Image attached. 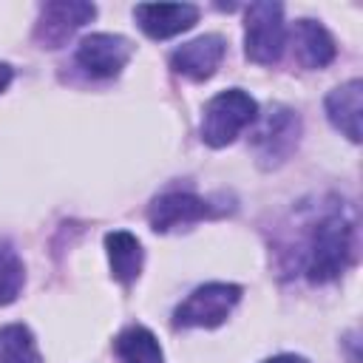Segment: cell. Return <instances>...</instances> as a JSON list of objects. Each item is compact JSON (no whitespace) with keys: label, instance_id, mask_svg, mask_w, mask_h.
Instances as JSON below:
<instances>
[{"label":"cell","instance_id":"30bf717a","mask_svg":"<svg viewBox=\"0 0 363 363\" xmlns=\"http://www.w3.org/2000/svg\"><path fill=\"white\" fill-rule=\"evenodd\" d=\"M139 28L153 40H167L187 31L199 20V9L190 3H142L133 9Z\"/></svg>","mask_w":363,"mask_h":363},{"label":"cell","instance_id":"5bb4252c","mask_svg":"<svg viewBox=\"0 0 363 363\" xmlns=\"http://www.w3.org/2000/svg\"><path fill=\"white\" fill-rule=\"evenodd\" d=\"M113 352L119 363H162L164 360L156 335L145 326H128L125 332H119L113 340Z\"/></svg>","mask_w":363,"mask_h":363},{"label":"cell","instance_id":"2e32d148","mask_svg":"<svg viewBox=\"0 0 363 363\" xmlns=\"http://www.w3.org/2000/svg\"><path fill=\"white\" fill-rule=\"evenodd\" d=\"M23 281H26V269L20 255L9 244H0V306L11 303L20 295Z\"/></svg>","mask_w":363,"mask_h":363},{"label":"cell","instance_id":"ba28073f","mask_svg":"<svg viewBox=\"0 0 363 363\" xmlns=\"http://www.w3.org/2000/svg\"><path fill=\"white\" fill-rule=\"evenodd\" d=\"M133 54L130 40L119 34H88L77 45V62L91 77H116Z\"/></svg>","mask_w":363,"mask_h":363},{"label":"cell","instance_id":"8fae6325","mask_svg":"<svg viewBox=\"0 0 363 363\" xmlns=\"http://www.w3.org/2000/svg\"><path fill=\"white\" fill-rule=\"evenodd\" d=\"M360 111H363V82L360 79H349V82L337 85L335 91H329L326 116L352 142H360Z\"/></svg>","mask_w":363,"mask_h":363},{"label":"cell","instance_id":"4fadbf2b","mask_svg":"<svg viewBox=\"0 0 363 363\" xmlns=\"http://www.w3.org/2000/svg\"><path fill=\"white\" fill-rule=\"evenodd\" d=\"M295 51L306 68H326L335 60V40L320 23L298 20L295 23Z\"/></svg>","mask_w":363,"mask_h":363},{"label":"cell","instance_id":"7c38bea8","mask_svg":"<svg viewBox=\"0 0 363 363\" xmlns=\"http://www.w3.org/2000/svg\"><path fill=\"white\" fill-rule=\"evenodd\" d=\"M105 250H108V261H111V272L119 284H133L142 272V244L133 233L128 230H113L105 235Z\"/></svg>","mask_w":363,"mask_h":363},{"label":"cell","instance_id":"52a82bcc","mask_svg":"<svg viewBox=\"0 0 363 363\" xmlns=\"http://www.w3.org/2000/svg\"><path fill=\"white\" fill-rule=\"evenodd\" d=\"M96 14L94 3H79V0H62V3H45L34 40L43 48H60L77 28H82L85 23H91Z\"/></svg>","mask_w":363,"mask_h":363},{"label":"cell","instance_id":"5b68a950","mask_svg":"<svg viewBox=\"0 0 363 363\" xmlns=\"http://www.w3.org/2000/svg\"><path fill=\"white\" fill-rule=\"evenodd\" d=\"M238 301H241V286L224 284V281L204 284V286L193 289L176 306L173 326H179V329H190V326L213 329V326H218V323L227 320V315L235 309Z\"/></svg>","mask_w":363,"mask_h":363},{"label":"cell","instance_id":"6da1fadb","mask_svg":"<svg viewBox=\"0 0 363 363\" xmlns=\"http://www.w3.org/2000/svg\"><path fill=\"white\" fill-rule=\"evenodd\" d=\"M354 252V221L343 210H329L312 233L309 255H306V275L312 284L335 281L346 272Z\"/></svg>","mask_w":363,"mask_h":363},{"label":"cell","instance_id":"9c48e42d","mask_svg":"<svg viewBox=\"0 0 363 363\" xmlns=\"http://www.w3.org/2000/svg\"><path fill=\"white\" fill-rule=\"evenodd\" d=\"M224 51H227V43L221 34H201L170 54V68L201 82L216 74V68L224 60Z\"/></svg>","mask_w":363,"mask_h":363},{"label":"cell","instance_id":"3957f363","mask_svg":"<svg viewBox=\"0 0 363 363\" xmlns=\"http://www.w3.org/2000/svg\"><path fill=\"white\" fill-rule=\"evenodd\" d=\"M286 45L284 6L281 3H250L244 17V51L258 65H272L281 60Z\"/></svg>","mask_w":363,"mask_h":363},{"label":"cell","instance_id":"277c9868","mask_svg":"<svg viewBox=\"0 0 363 363\" xmlns=\"http://www.w3.org/2000/svg\"><path fill=\"white\" fill-rule=\"evenodd\" d=\"M255 130H252V153L261 167H278L281 162L289 159V153L298 145L301 136V119L295 111L284 105H272L261 119L255 116Z\"/></svg>","mask_w":363,"mask_h":363},{"label":"cell","instance_id":"e0dca14e","mask_svg":"<svg viewBox=\"0 0 363 363\" xmlns=\"http://www.w3.org/2000/svg\"><path fill=\"white\" fill-rule=\"evenodd\" d=\"M264 363H309V360L301 357V354H278V357H269Z\"/></svg>","mask_w":363,"mask_h":363},{"label":"cell","instance_id":"7a4b0ae2","mask_svg":"<svg viewBox=\"0 0 363 363\" xmlns=\"http://www.w3.org/2000/svg\"><path fill=\"white\" fill-rule=\"evenodd\" d=\"M258 116V102L241 91V88H227L216 94L204 105V119H201V139L210 147H224L230 145L247 125H252Z\"/></svg>","mask_w":363,"mask_h":363},{"label":"cell","instance_id":"8992f818","mask_svg":"<svg viewBox=\"0 0 363 363\" xmlns=\"http://www.w3.org/2000/svg\"><path fill=\"white\" fill-rule=\"evenodd\" d=\"M221 213H227V207L216 204L213 199L173 190V193H162L159 199H153L147 218H150V227L156 233H170L176 227H187V224H196L201 218H213Z\"/></svg>","mask_w":363,"mask_h":363},{"label":"cell","instance_id":"ac0fdd59","mask_svg":"<svg viewBox=\"0 0 363 363\" xmlns=\"http://www.w3.org/2000/svg\"><path fill=\"white\" fill-rule=\"evenodd\" d=\"M9 82H11V68L6 62H0V94L9 88Z\"/></svg>","mask_w":363,"mask_h":363},{"label":"cell","instance_id":"9a60e30c","mask_svg":"<svg viewBox=\"0 0 363 363\" xmlns=\"http://www.w3.org/2000/svg\"><path fill=\"white\" fill-rule=\"evenodd\" d=\"M0 363H43L28 326L9 323L0 329Z\"/></svg>","mask_w":363,"mask_h":363}]
</instances>
